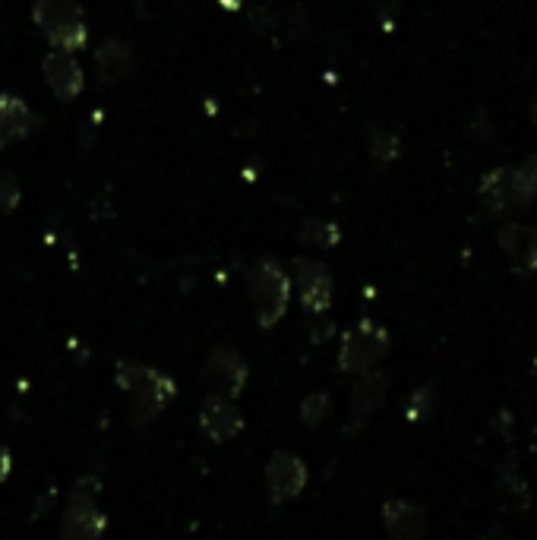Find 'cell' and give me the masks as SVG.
Here are the masks:
<instances>
[{
    "instance_id": "cell-9",
    "label": "cell",
    "mask_w": 537,
    "mask_h": 540,
    "mask_svg": "<svg viewBox=\"0 0 537 540\" xmlns=\"http://www.w3.org/2000/svg\"><path fill=\"white\" fill-rule=\"evenodd\" d=\"M244 430V414L234 405V398L209 395L200 408V433L212 443H228Z\"/></svg>"
},
{
    "instance_id": "cell-10",
    "label": "cell",
    "mask_w": 537,
    "mask_h": 540,
    "mask_svg": "<svg viewBox=\"0 0 537 540\" xmlns=\"http://www.w3.org/2000/svg\"><path fill=\"white\" fill-rule=\"evenodd\" d=\"M42 73L48 89L61 98V102H73V98L83 92V67L70 51L54 48L45 60H42Z\"/></svg>"
},
{
    "instance_id": "cell-4",
    "label": "cell",
    "mask_w": 537,
    "mask_h": 540,
    "mask_svg": "<svg viewBox=\"0 0 537 540\" xmlns=\"http://www.w3.org/2000/svg\"><path fill=\"white\" fill-rule=\"evenodd\" d=\"M389 354V332L373 323V319H361L342 335V348H338V370L361 376L367 370H376V364Z\"/></svg>"
},
{
    "instance_id": "cell-18",
    "label": "cell",
    "mask_w": 537,
    "mask_h": 540,
    "mask_svg": "<svg viewBox=\"0 0 537 540\" xmlns=\"http://www.w3.org/2000/svg\"><path fill=\"white\" fill-rule=\"evenodd\" d=\"M436 408H440V392H436V386H421V389H414L411 398L405 402V417L411 424H424V420H430L436 414Z\"/></svg>"
},
{
    "instance_id": "cell-23",
    "label": "cell",
    "mask_w": 537,
    "mask_h": 540,
    "mask_svg": "<svg viewBox=\"0 0 537 540\" xmlns=\"http://www.w3.org/2000/svg\"><path fill=\"white\" fill-rule=\"evenodd\" d=\"M19 199H23V190H19V180L10 171H0V215H10Z\"/></svg>"
},
{
    "instance_id": "cell-17",
    "label": "cell",
    "mask_w": 537,
    "mask_h": 540,
    "mask_svg": "<svg viewBox=\"0 0 537 540\" xmlns=\"http://www.w3.org/2000/svg\"><path fill=\"white\" fill-rule=\"evenodd\" d=\"M512 184H515V203L528 209L537 199V152L528 155L519 168H512Z\"/></svg>"
},
{
    "instance_id": "cell-14",
    "label": "cell",
    "mask_w": 537,
    "mask_h": 540,
    "mask_svg": "<svg viewBox=\"0 0 537 540\" xmlns=\"http://www.w3.org/2000/svg\"><path fill=\"white\" fill-rule=\"evenodd\" d=\"M481 203L490 215H506L509 209H519V203H515L512 168H496L481 180Z\"/></svg>"
},
{
    "instance_id": "cell-16",
    "label": "cell",
    "mask_w": 537,
    "mask_h": 540,
    "mask_svg": "<svg viewBox=\"0 0 537 540\" xmlns=\"http://www.w3.org/2000/svg\"><path fill=\"white\" fill-rule=\"evenodd\" d=\"M0 127L13 139H26L38 130V114L16 95H0Z\"/></svg>"
},
{
    "instance_id": "cell-11",
    "label": "cell",
    "mask_w": 537,
    "mask_h": 540,
    "mask_svg": "<svg viewBox=\"0 0 537 540\" xmlns=\"http://www.w3.org/2000/svg\"><path fill=\"white\" fill-rule=\"evenodd\" d=\"M108 528V515L95 506V499H73L64 512L61 540H102Z\"/></svg>"
},
{
    "instance_id": "cell-27",
    "label": "cell",
    "mask_w": 537,
    "mask_h": 540,
    "mask_svg": "<svg viewBox=\"0 0 537 540\" xmlns=\"http://www.w3.org/2000/svg\"><path fill=\"white\" fill-rule=\"evenodd\" d=\"M7 143H13V136H10L4 127H0V152H4V146H7Z\"/></svg>"
},
{
    "instance_id": "cell-21",
    "label": "cell",
    "mask_w": 537,
    "mask_h": 540,
    "mask_svg": "<svg viewBox=\"0 0 537 540\" xmlns=\"http://www.w3.org/2000/svg\"><path fill=\"white\" fill-rule=\"evenodd\" d=\"M496 477H500V484L509 490V496L515 499V506L519 509H528L531 506V496H528V484L519 477V471H515L512 462H503L500 471H496Z\"/></svg>"
},
{
    "instance_id": "cell-15",
    "label": "cell",
    "mask_w": 537,
    "mask_h": 540,
    "mask_svg": "<svg viewBox=\"0 0 537 540\" xmlns=\"http://www.w3.org/2000/svg\"><path fill=\"white\" fill-rule=\"evenodd\" d=\"M95 64H98L102 83H117V79H124L130 73L133 48L124 42V38H108V42H102V48L95 51Z\"/></svg>"
},
{
    "instance_id": "cell-8",
    "label": "cell",
    "mask_w": 537,
    "mask_h": 540,
    "mask_svg": "<svg viewBox=\"0 0 537 540\" xmlns=\"http://www.w3.org/2000/svg\"><path fill=\"white\" fill-rule=\"evenodd\" d=\"M294 282H297V291H301L304 310L326 313L332 307V272L320 263V259L297 256L294 259Z\"/></svg>"
},
{
    "instance_id": "cell-12",
    "label": "cell",
    "mask_w": 537,
    "mask_h": 540,
    "mask_svg": "<svg viewBox=\"0 0 537 540\" xmlns=\"http://www.w3.org/2000/svg\"><path fill=\"white\" fill-rule=\"evenodd\" d=\"M383 528L389 540H421L427 534V512L408 499L392 496L383 503Z\"/></svg>"
},
{
    "instance_id": "cell-5",
    "label": "cell",
    "mask_w": 537,
    "mask_h": 540,
    "mask_svg": "<svg viewBox=\"0 0 537 540\" xmlns=\"http://www.w3.org/2000/svg\"><path fill=\"white\" fill-rule=\"evenodd\" d=\"M250 379V367L241 351L234 348H215L206 364H203V383L209 386V395H222V398H237L244 392Z\"/></svg>"
},
{
    "instance_id": "cell-6",
    "label": "cell",
    "mask_w": 537,
    "mask_h": 540,
    "mask_svg": "<svg viewBox=\"0 0 537 540\" xmlns=\"http://www.w3.org/2000/svg\"><path fill=\"white\" fill-rule=\"evenodd\" d=\"M389 392V373L386 370H367L357 379V386L351 392V408H348V420H345V436H357L367 420L383 408Z\"/></svg>"
},
{
    "instance_id": "cell-26",
    "label": "cell",
    "mask_w": 537,
    "mask_h": 540,
    "mask_svg": "<svg viewBox=\"0 0 537 540\" xmlns=\"http://www.w3.org/2000/svg\"><path fill=\"white\" fill-rule=\"evenodd\" d=\"M531 127L537 130V92H534V98H531Z\"/></svg>"
},
{
    "instance_id": "cell-19",
    "label": "cell",
    "mask_w": 537,
    "mask_h": 540,
    "mask_svg": "<svg viewBox=\"0 0 537 540\" xmlns=\"http://www.w3.org/2000/svg\"><path fill=\"white\" fill-rule=\"evenodd\" d=\"M297 237L310 247H335L338 240H342V231H338V225H332V222H316V218H310V222L301 225Z\"/></svg>"
},
{
    "instance_id": "cell-24",
    "label": "cell",
    "mask_w": 537,
    "mask_h": 540,
    "mask_svg": "<svg viewBox=\"0 0 537 540\" xmlns=\"http://www.w3.org/2000/svg\"><path fill=\"white\" fill-rule=\"evenodd\" d=\"M10 468H13V458H10L7 446H0V484L10 477Z\"/></svg>"
},
{
    "instance_id": "cell-1",
    "label": "cell",
    "mask_w": 537,
    "mask_h": 540,
    "mask_svg": "<svg viewBox=\"0 0 537 540\" xmlns=\"http://www.w3.org/2000/svg\"><path fill=\"white\" fill-rule=\"evenodd\" d=\"M114 379L130 395L133 408V427H146L168 408L174 398V379L162 370H152L139 360H117Z\"/></svg>"
},
{
    "instance_id": "cell-7",
    "label": "cell",
    "mask_w": 537,
    "mask_h": 540,
    "mask_svg": "<svg viewBox=\"0 0 537 540\" xmlns=\"http://www.w3.org/2000/svg\"><path fill=\"white\" fill-rule=\"evenodd\" d=\"M307 465L294 452H275L266 465V487L272 503H288L307 487Z\"/></svg>"
},
{
    "instance_id": "cell-13",
    "label": "cell",
    "mask_w": 537,
    "mask_h": 540,
    "mask_svg": "<svg viewBox=\"0 0 537 540\" xmlns=\"http://www.w3.org/2000/svg\"><path fill=\"white\" fill-rule=\"evenodd\" d=\"M512 272H537V225H506L496 234Z\"/></svg>"
},
{
    "instance_id": "cell-25",
    "label": "cell",
    "mask_w": 537,
    "mask_h": 540,
    "mask_svg": "<svg viewBox=\"0 0 537 540\" xmlns=\"http://www.w3.org/2000/svg\"><path fill=\"white\" fill-rule=\"evenodd\" d=\"M500 427H503V433H509V427H512V414L509 411H500Z\"/></svg>"
},
{
    "instance_id": "cell-22",
    "label": "cell",
    "mask_w": 537,
    "mask_h": 540,
    "mask_svg": "<svg viewBox=\"0 0 537 540\" xmlns=\"http://www.w3.org/2000/svg\"><path fill=\"white\" fill-rule=\"evenodd\" d=\"M326 417H329V395H326V392H313V395H307V398H304V405H301V420H304V427L316 430Z\"/></svg>"
},
{
    "instance_id": "cell-2",
    "label": "cell",
    "mask_w": 537,
    "mask_h": 540,
    "mask_svg": "<svg viewBox=\"0 0 537 540\" xmlns=\"http://www.w3.org/2000/svg\"><path fill=\"white\" fill-rule=\"evenodd\" d=\"M247 294L253 316L263 329H272L285 316L291 300V278L272 256H260L247 272Z\"/></svg>"
},
{
    "instance_id": "cell-20",
    "label": "cell",
    "mask_w": 537,
    "mask_h": 540,
    "mask_svg": "<svg viewBox=\"0 0 537 540\" xmlns=\"http://www.w3.org/2000/svg\"><path fill=\"white\" fill-rule=\"evenodd\" d=\"M370 155L376 158V162H395V158L402 155V139L395 136L392 130H383V127H376L370 130Z\"/></svg>"
},
{
    "instance_id": "cell-3",
    "label": "cell",
    "mask_w": 537,
    "mask_h": 540,
    "mask_svg": "<svg viewBox=\"0 0 537 540\" xmlns=\"http://www.w3.org/2000/svg\"><path fill=\"white\" fill-rule=\"evenodd\" d=\"M32 19L54 48L79 51L86 45V19L73 0H35Z\"/></svg>"
}]
</instances>
